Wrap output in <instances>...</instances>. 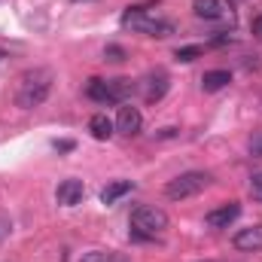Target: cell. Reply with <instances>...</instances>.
I'll use <instances>...</instances> for the list:
<instances>
[{"mask_svg": "<svg viewBox=\"0 0 262 262\" xmlns=\"http://www.w3.org/2000/svg\"><path fill=\"white\" fill-rule=\"evenodd\" d=\"M247 149H250V156H262V128L250 134V140H247Z\"/></svg>", "mask_w": 262, "mask_h": 262, "instance_id": "17", "label": "cell"}, {"mask_svg": "<svg viewBox=\"0 0 262 262\" xmlns=\"http://www.w3.org/2000/svg\"><path fill=\"white\" fill-rule=\"evenodd\" d=\"M0 58H6V52H3V49H0Z\"/></svg>", "mask_w": 262, "mask_h": 262, "instance_id": "24", "label": "cell"}, {"mask_svg": "<svg viewBox=\"0 0 262 262\" xmlns=\"http://www.w3.org/2000/svg\"><path fill=\"white\" fill-rule=\"evenodd\" d=\"M134 192V180H113V183H107L104 189H101V201L104 204H116L122 195H128Z\"/></svg>", "mask_w": 262, "mask_h": 262, "instance_id": "13", "label": "cell"}, {"mask_svg": "<svg viewBox=\"0 0 262 262\" xmlns=\"http://www.w3.org/2000/svg\"><path fill=\"white\" fill-rule=\"evenodd\" d=\"M238 216H241V204H238V201H226V204H220V207L207 210L204 223H207L210 229H229Z\"/></svg>", "mask_w": 262, "mask_h": 262, "instance_id": "7", "label": "cell"}, {"mask_svg": "<svg viewBox=\"0 0 262 262\" xmlns=\"http://www.w3.org/2000/svg\"><path fill=\"white\" fill-rule=\"evenodd\" d=\"M210 174L207 171H186V174H180V177H174V180H168L165 183V195L171 198V201H183V198H195L198 192H204L207 186H210Z\"/></svg>", "mask_w": 262, "mask_h": 262, "instance_id": "5", "label": "cell"}, {"mask_svg": "<svg viewBox=\"0 0 262 262\" xmlns=\"http://www.w3.org/2000/svg\"><path fill=\"white\" fill-rule=\"evenodd\" d=\"M156 6H159V3H137V6H128V9L122 12V25L131 28V31L146 34V37H159V40L171 37V34L177 31V25H174L171 18H159V15H152Z\"/></svg>", "mask_w": 262, "mask_h": 262, "instance_id": "2", "label": "cell"}, {"mask_svg": "<svg viewBox=\"0 0 262 262\" xmlns=\"http://www.w3.org/2000/svg\"><path fill=\"white\" fill-rule=\"evenodd\" d=\"M253 34L262 40V15H256V18H253Z\"/></svg>", "mask_w": 262, "mask_h": 262, "instance_id": "22", "label": "cell"}, {"mask_svg": "<svg viewBox=\"0 0 262 262\" xmlns=\"http://www.w3.org/2000/svg\"><path fill=\"white\" fill-rule=\"evenodd\" d=\"M201 46H180L177 52H174V58L177 61H183V64H189V61H195V58H201Z\"/></svg>", "mask_w": 262, "mask_h": 262, "instance_id": "15", "label": "cell"}, {"mask_svg": "<svg viewBox=\"0 0 262 262\" xmlns=\"http://www.w3.org/2000/svg\"><path fill=\"white\" fill-rule=\"evenodd\" d=\"M192 12L198 18H204V21H226V18H232L229 6L223 0H192Z\"/></svg>", "mask_w": 262, "mask_h": 262, "instance_id": "9", "label": "cell"}, {"mask_svg": "<svg viewBox=\"0 0 262 262\" xmlns=\"http://www.w3.org/2000/svg\"><path fill=\"white\" fill-rule=\"evenodd\" d=\"M131 235L137 241H152L156 235H162L168 229V213L156 204H140L131 210Z\"/></svg>", "mask_w": 262, "mask_h": 262, "instance_id": "3", "label": "cell"}, {"mask_svg": "<svg viewBox=\"0 0 262 262\" xmlns=\"http://www.w3.org/2000/svg\"><path fill=\"white\" fill-rule=\"evenodd\" d=\"M232 82V73L229 70H207L204 76H201V89L204 92H220V89H226Z\"/></svg>", "mask_w": 262, "mask_h": 262, "instance_id": "14", "label": "cell"}, {"mask_svg": "<svg viewBox=\"0 0 262 262\" xmlns=\"http://www.w3.org/2000/svg\"><path fill=\"white\" fill-rule=\"evenodd\" d=\"M168 85H171V79H168V73H165V70H149V73L140 79V95H143V101L156 104V101H162V98H165Z\"/></svg>", "mask_w": 262, "mask_h": 262, "instance_id": "6", "label": "cell"}, {"mask_svg": "<svg viewBox=\"0 0 262 262\" xmlns=\"http://www.w3.org/2000/svg\"><path fill=\"white\" fill-rule=\"evenodd\" d=\"M250 195H253V201H259L262 204V171L250 177Z\"/></svg>", "mask_w": 262, "mask_h": 262, "instance_id": "18", "label": "cell"}, {"mask_svg": "<svg viewBox=\"0 0 262 262\" xmlns=\"http://www.w3.org/2000/svg\"><path fill=\"white\" fill-rule=\"evenodd\" d=\"M134 92V82L128 76H116V79H101V76H92L85 82V95L98 104H125Z\"/></svg>", "mask_w": 262, "mask_h": 262, "instance_id": "4", "label": "cell"}, {"mask_svg": "<svg viewBox=\"0 0 262 262\" xmlns=\"http://www.w3.org/2000/svg\"><path fill=\"white\" fill-rule=\"evenodd\" d=\"M140 128H143V116H140V110L131 107V104H122L119 113H116V131L125 134V137H134V134H140Z\"/></svg>", "mask_w": 262, "mask_h": 262, "instance_id": "8", "label": "cell"}, {"mask_svg": "<svg viewBox=\"0 0 262 262\" xmlns=\"http://www.w3.org/2000/svg\"><path fill=\"white\" fill-rule=\"evenodd\" d=\"M73 3H79V0H73Z\"/></svg>", "mask_w": 262, "mask_h": 262, "instance_id": "25", "label": "cell"}, {"mask_svg": "<svg viewBox=\"0 0 262 262\" xmlns=\"http://www.w3.org/2000/svg\"><path fill=\"white\" fill-rule=\"evenodd\" d=\"M104 262H128V259H125L122 253H110V250H107V256H104Z\"/></svg>", "mask_w": 262, "mask_h": 262, "instance_id": "21", "label": "cell"}, {"mask_svg": "<svg viewBox=\"0 0 262 262\" xmlns=\"http://www.w3.org/2000/svg\"><path fill=\"white\" fill-rule=\"evenodd\" d=\"M52 146H55V149H61V152H67V149H73V140H55Z\"/></svg>", "mask_w": 262, "mask_h": 262, "instance_id": "20", "label": "cell"}, {"mask_svg": "<svg viewBox=\"0 0 262 262\" xmlns=\"http://www.w3.org/2000/svg\"><path fill=\"white\" fill-rule=\"evenodd\" d=\"M52 82H55V73L49 67H28L15 82V104L21 110H34L46 104V98L52 95Z\"/></svg>", "mask_w": 262, "mask_h": 262, "instance_id": "1", "label": "cell"}, {"mask_svg": "<svg viewBox=\"0 0 262 262\" xmlns=\"http://www.w3.org/2000/svg\"><path fill=\"white\" fill-rule=\"evenodd\" d=\"M104 58H107V61H125V49L116 46V43H110V46L104 49Z\"/></svg>", "mask_w": 262, "mask_h": 262, "instance_id": "16", "label": "cell"}, {"mask_svg": "<svg viewBox=\"0 0 262 262\" xmlns=\"http://www.w3.org/2000/svg\"><path fill=\"white\" fill-rule=\"evenodd\" d=\"M235 250H244V253H256L262 250V223L259 226H247V229H238L235 238H232Z\"/></svg>", "mask_w": 262, "mask_h": 262, "instance_id": "11", "label": "cell"}, {"mask_svg": "<svg viewBox=\"0 0 262 262\" xmlns=\"http://www.w3.org/2000/svg\"><path fill=\"white\" fill-rule=\"evenodd\" d=\"M82 198H85V183L82 180H61L58 183V189H55V201L58 204H64V207H76V204H82Z\"/></svg>", "mask_w": 262, "mask_h": 262, "instance_id": "10", "label": "cell"}, {"mask_svg": "<svg viewBox=\"0 0 262 262\" xmlns=\"http://www.w3.org/2000/svg\"><path fill=\"white\" fill-rule=\"evenodd\" d=\"M159 137H165V140H168V137H177V128H162Z\"/></svg>", "mask_w": 262, "mask_h": 262, "instance_id": "23", "label": "cell"}, {"mask_svg": "<svg viewBox=\"0 0 262 262\" xmlns=\"http://www.w3.org/2000/svg\"><path fill=\"white\" fill-rule=\"evenodd\" d=\"M9 232H12V223H9L6 216H0V244L9 238Z\"/></svg>", "mask_w": 262, "mask_h": 262, "instance_id": "19", "label": "cell"}, {"mask_svg": "<svg viewBox=\"0 0 262 262\" xmlns=\"http://www.w3.org/2000/svg\"><path fill=\"white\" fill-rule=\"evenodd\" d=\"M89 131H92L95 140H110L113 131H116V122H113L107 113H95V116L89 119Z\"/></svg>", "mask_w": 262, "mask_h": 262, "instance_id": "12", "label": "cell"}]
</instances>
